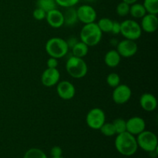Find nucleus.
<instances>
[{"label": "nucleus", "mask_w": 158, "mask_h": 158, "mask_svg": "<svg viewBox=\"0 0 158 158\" xmlns=\"http://www.w3.org/2000/svg\"><path fill=\"white\" fill-rule=\"evenodd\" d=\"M23 158H47L44 152L40 148H30L25 153Z\"/></svg>", "instance_id": "24"}, {"label": "nucleus", "mask_w": 158, "mask_h": 158, "mask_svg": "<svg viewBox=\"0 0 158 158\" xmlns=\"http://www.w3.org/2000/svg\"><path fill=\"white\" fill-rule=\"evenodd\" d=\"M57 6H60L63 8L74 7L80 0H55Z\"/></svg>", "instance_id": "29"}, {"label": "nucleus", "mask_w": 158, "mask_h": 158, "mask_svg": "<svg viewBox=\"0 0 158 158\" xmlns=\"http://www.w3.org/2000/svg\"><path fill=\"white\" fill-rule=\"evenodd\" d=\"M140 23L133 19H126L120 23V33L125 39L131 40H138L142 34Z\"/></svg>", "instance_id": "6"}, {"label": "nucleus", "mask_w": 158, "mask_h": 158, "mask_svg": "<svg viewBox=\"0 0 158 158\" xmlns=\"http://www.w3.org/2000/svg\"><path fill=\"white\" fill-rule=\"evenodd\" d=\"M46 65H47V68H57L59 65L58 60L53 57H49L46 62Z\"/></svg>", "instance_id": "32"}, {"label": "nucleus", "mask_w": 158, "mask_h": 158, "mask_svg": "<svg viewBox=\"0 0 158 158\" xmlns=\"http://www.w3.org/2000/svg\"><path fill=\"white\" fill-rule=\"evenodd\" d=\"M78 20L83 24L95 23L97 17V11L89 5H82L77 9Z\"/></svg>", "instance_id": "10"}, {"label": "nucleus", "mask_w": 158, "mask_h": 158, "mask_svg": "<svg viewBox=\"0 0 158 158\" xmlns=\"http://www.w3.org/2000/svg\"><path fill=\"white\" fill-rule=\"evenodd\" d=\"M127 121V131L133 135H138L146 129V122L142 117H132Z\"/></svg>", "instance_id": "13"}, {"label": "nucleus", "mask_w": 158, "mask_h": 158, "mask_svg": "<svg viewBox=\"0 0 158 158\" xmlns=\"http://www.w3.org/2000/svg\"><path fill=\"white\" fill-rule=\"evenodd\" d=\"M137 50H138V46L134 40L125 39L118 42L117 45V51L120 56L124 58L134 56L137 53Z\"/></svg>", "instance_id": "9"}, {"label": "nucleus", "mask_w": 158, "mask_h": 158, "mask_svg": "<svg viewBox=\"0 0 158 158\" xmlns=\"http://www.w3.org/2000/svg\"><path fill=\"white\" fill-rule=\"evenodd\" d=\"M60 73L57 68H47L41 76V82L46 87H52L60 82Z\"/></svg>", "instance_id": "12"}, {"label": "nucleus", "mask_w": 158, "mask_h": 158, "mask_svg": "<svg viewBox=\"0 0 158 158\" xmlns=\"http://www.w3.org/2000/svg\"><path fill=\"white\" fill-rule=\"evenodd\" d=\"M140 105L143 110L152 112L155 110L157 106V98L152 94L145 93L140 97Z\"/></svg>", "instance_id": "16"}, {"label": "nucleus", "mask_w": 158, "mask_h": 158, "mask_svg": "<svg viewBox=\"0 0 158 158\" xmlns=\"http://www.w3.org/2000/svg\"><path fill=\"white\" fill-rule=\"evenodd\" d=\"M45 49L49 56L57 60L64 57L69 49L66 40L60 37H52L49 39L46 42Z\"/></svg>", "instance_id": "3"}, {"label": "nucleus", "mask_w": 158, "mask_h": 158, "mask_svg": "<svg viewBox=\"0 0 158 158\" xmlns=\"http://www.w3.org/2000/svg\"><path fill=\"white\" fill-rule=\"evenodd\" d=\"M45 19H46L48 24L54 29H59L64 25L63 12L57 9H54L46 12Z\"/></svg>", "instance_id": "15"}, {"label": "nucleus", "mask_w": 158, "mask_h": 158, "mask_svg": "<svg viewBox=\"0 0 158 158\" xmlns=\"http://www.w3.org/2000/svg\"><path fill=\"white\" fill-rule=\"evenodd\" d=\"M114 144L117 151L120 154L127 157L134 155L138 149L135 136L127 131L117 134Z\"/></svg>", "instance_id": "1"}, {"label": "nucleus", "mask_w": 158, "mask_h": 158, "mask_svg": "<svg viewBox=\"0 0 158 158\" xmlns=\"http://www.w3.org/2000/svg\"><path fill=\"white\" fill-rule=\"evenodd\" d=\"M113 21L112 19L109 18H102L97 23V26L100 28L102 32H110L113 26Z\"/></svg>", "instance_id": "22"}, {"label": "nucleus", "mask_w": 158, "mask_h": 158, "mask_svg": "<svg viewBox=\"0 0 158 158\" xmlns=\"http://www.w3.org/2000/svg\"><path fill=\"white\" fill-rule=\"evenodd\" d=\"M66 69L68 74L75 79L83 78L88 72L87 64L84 60L74 56H72L66 60Z\"/></svg>", "instance_id": "4"}, {"label": "nucleus", "mask_w": 158, "mask_h": 158, "mask_svg": "<svg viewBox=\"0 0 158 158\" xmlns=\"http://www.w3.org/2000/svg\"><path fill=\"white\" fill-rule=\"evenodd\" d=\"M100 131L106 137H113L115 134H117L113 123H106L105 122L103 126L100 127Z\"/></svg>", "instance_id": "26"}, {"label": "nucleus", "mask_w": 158, "mask_h": 158, "mask_svg": "<svg viewBox=\"0 0 158 158\" xmlns=\"http://www.w3.org/2000/svg\"><path fill=\"white\" fill-rule=\"evenodd\" d=\"M122 1L124 2H126V3H127V4H129V5H132V4H134V3L137 2L138 0H122Z\"/></svg>", "instance_id": "35"}, {"label": "nucleus", "mask_w": 158, "mask_h": 158, "mask_svg": "<svg viewBox=\"0 0 158 158\" xmlns=\"http://www.w3.org/2000/svg\"><path fill=\"white\" fill-rule=\"evenodd\" d=\"M89 52V46L81 41H78L77 44L72 48L73 56L80 58L86 56Z\"/></svg>", "instance_id": "20"}, {"label": "nucleus", "mask_w": 158, "mask_h": 158, "mask_svg": "<svg viewBox=\"0 0 158 158\" xmlns=\"http://www.w3.org/2000/svg\"><path fill=\"white\" fill-rule=\"evenodd\" d=\"M50 154L52 157H61L63 154V150L60 147L55 146L52 148L50 151Z\"/></svg>", "instance_id": "31"}, {"label": "nucleus", "mask_w": 158, "mask_h": 158, "mask_svg": "<svg viewBox=\"0 0 158 158\" xmlns=\"http://www.w3.org/2000/svg\"><path fill=\"white\" fill-rule=\"evenodd\" d=\"M129 14L134 19H141L146 15L147 11L143 4L135 2L130 6Z\"/></svg>", "instance_id": "19"}, {"label": "nucleus", "mask_w": 158, "mask_h": 158, "mask_svg": "<svg viewBox=\"0 0 158 158\" xmlns=\"http://www.w3.org/2000/svg\"><path fill=\"white\" fill-rule=\"evenodd\" d=\"M106 83L109 85L110 87L115 88L116 86L120 84V77L116 73H110L109 75L106 77Z\"/></svg>", "instance_id": "28"}, {"label": "nucleus", "mask_w": 158, "mask_h": 158, "mask_svg": "<svg viewBox=\"0 0 158 158\" xmlns=\"http://www.w3.org/2000/svg\"><path fill=\"white\" fill-rule=\"evenodd\" d=\"M143 6H144L147 13H158V0H143Z\"/></svg>", "instance_id": "23"}, {"label": "nucleus", "mask_w": 158, "mask_h": 158, "mask_svg": "<svg viewBox=\"0 0 158 158\" xmlns=\"http://www.w3.org/2000/svg\"><path fill=\"white\" fill-rule=\"evenodd\" d=\"M36 6L46 12H48L49 11L56 9L57 4L55 0H37Z\"/></svg>", "instance_id": "21"}, {"label": "nucleus", "mask_w": 158, "mask_h": 158, "mask_svg": "<svg viewBox=\"0 0 158 158\" xmlns=\"http://www.w3.org/2000/svg\"><path fill=\"white\" fill-rule=\"evenodd\" d=\"M103 32L97 26V23L84 24L80 31V41L88 46H97L101 41Z\"/></svg>", "instance_id": "2"}, {"label": "nucleus", "mask_w": 158, "mask_h": 158, "mask_svg": "<svg viewBox=\"0 0 158 158\" xmlns=\"http://www.w3.org/2000/svg\"><path fill=\"white\" fill-rule=\"evenodd\" d=\"M51 158H64V157H63L61 156V157H51Z\"/></svg>", "instance_id": "37"}, {"label": "nucleus", "mask_w": 158, "mask_h": 158, "mask_svg": "<svg viewBox=\"0 0 158 158\" xmlns=\"http://www.w3.org/2000/svg\"><path fill=\"white\" fill-rule=\"evenodd\" d=\"M137 136V137L136 139L138 148H140L143 151L149 153L157 151L158 140L154 133L145 130Z\"/></svg>", "instance_id": "5"}, {"label": "nucleus", "mask_w": 158, "mask_h": 158, "mask_svg": "<svg viewBox=\"0 0 158 158\" xmlns=\"http://www.w3.org/2000/svg\"><path fill=\"white\" fill-rule=\"evenodd\" d=\"M140 27L142 31L148 33H153L156 32L158 27V18L155 14L147 13L141 18Z\"/></svg>", "instance_id": "14"}, {"label": "nucleus", "mask_w": 158, "mask_h": 158, "mask_svg": "<svg viewBox=\"0 0 158 158\" xmlns=\"http://www.w3.org/2000/svg\"><path fill=\"white\" fill-rule=\"evenodd\" d=\"M111 33L114 35H117L120 33V23L117 21H114L113 23L112 29H111Z\"/></svg>", "instance_id": "33"}, {"label": "nucleus", "mask_w": 158, "mask_h": 158, "mask_svg": "<svg viewBox=\"0 0 158 158\" xmlns=\"http://www.w3.org/2000/svg\"><path fill=\"white\" fill-rule=\"evenodd\" d=\"M86 122L91 129L100 130L106 122V114L101 108H93L86 114Z\"/></svg>", "instance_id": "7"}, {"label": "nucleus", "mask_w": 158, "mask_h": 158, "mask_svg": "<svg viewBox=\"0 0 158 158\" xmlns=\"http://www.w3.org/2000/svg\"><path fill=\"white\" fill-rule=\"evenodd\" d=\"M63 14L65 26H73L79 21L77 9L74 7L66 8V10L64 12H63Z\"/></svg>", "instance_id": "18"}, {"label": "nucleus", "mask_w": 158, "mask_h": 158, "mask_svg": "<svg viewBox=\"0 0 158 158\" xmlns=\"http://www.w3.org/2000/svg\"><path fill=\"white\" fill-rule=\"evenodd\" d=\"M56 93L63 100H69L75 96L76 88L71 82L63 80L56 84Z\"/></svg>", "instance_id": "11"}, {"label": "nucleus", "mask_w": 158, "mask_h": 158, "mask_svg": "<svg viewBox=\"0 0 158 158\" xmlns=\"http://www.w3.org/2000/svg\"><path fill=\"white\" fill-rule=\"evenodd\" d=\"M115 128L116 134H119L127 131V121L124 119L117 118L112 122Z\"/></svg>", "instance_id": "25"}, {"label": "nucleus", "mask_w": 158, "mask_h": 158, "mask_svg": "<svg viewBox=\"0 0 158 158\" xmlns=\"http://www.w3.org/2000/svg\"><path fill=\"white\" fill-rule=\"evenodd\" d=\"M84 1L87 2H95L96 0H84Z\"/></svg>", "instance_id": "36"}, {"label": "nucleus", "mask_w": 158, "mask_h": 158, "mask_svg": "<svg viewBox=\"0 0 158 158\" xmlns=\"http://www.w3.org/2000/svg\"><path fill=\"white\" fill-rule=\"evenodd\" d=\"M130 6L131 5L127 4V3L124 2L122 1L121 2L119 3L117 6V13L119 16L124 17L127 16V15H129L130 12Z\"/></svg>", "instance_id": "27"}, {"label": "nucleus", "mask_w": 158, "mask_h": 158, "mask_svg": "<svg viewBox=\"0 0 158 158\" xmlns=\"http://www.w3.org/2000/svg\"><path fill=\"white\" fill-rule=\"evenodd\" d=\"M46 12L43 9L38 7L34 9L33 12H32V16H33V18L35 20H38V21H41V20L45 19H46Z\"/></svg>", "instance_id": "30"}, {"label": "nucleus", "mask_w": 158, "mask_h": 158, "mask_svg": "<svg viewBox=\"0 0 158 158\" xmlns=\"http://www.w3.org/2000/svg\"><path fill=\"white\" fill-rule=\"evenodd\" d=\"M121 61V56L115 49H111L109 50L104 56L105 64L110 68H115L120 64Z\"/></svg>", "instance_id": "17"}, {"label": "nucleus", "mask_w": 158, "mask_h": 158, "mask_svg": "<svg viewBox=\"0 0 158 158\" xmlns=\"http://www.w3.org/2000/svg\"><path fill=\"white\" fill-rule=\"evenodd\" d=\"M66 43H67V46L68 47H69V49H72V48L77 44L78 40H77V39L76 38V37L72 36V37H69V38L67 40H66Z\"/></svg>", "instance_id": "34"}, {"label": "nucleus", "mask_w": 158, "mask_h": 158, "mask_svg": "<svg viewBox=\"0 0 158 158\" xmlns=\"http://www.w3.org/2000/svg\"><path fill=\"white\" fill-rule=\"evenodd\" d=\"M132 91L131 89L126 84H119L114 88L112 94V99L117 104L122 105L127 103L131 98Z\"/></svg>", "instance_id": "8"}]
</instances>
